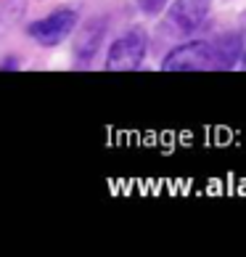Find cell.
Returning <instances> with one entry per match:
<instances>
[{"label": "cell", "instance_id": "1", "mask_svg": "<svg viewBox=\"0 0 246 257\" xmlns=\"http://www.w3.org/2000/svg\"><path fill=\"white\" fill-rule=\"evenodd\" d=\"M241 53V37L196 40L175 48L164 59L167 72H196V69H225Z\"/></svg>", "mask_w": 246, "mask_h": 257}, {"label": "cell", "instance_id": "2", "mask_svg": "<svg viewBox=\"0 0 246 257\" xmlns=\"http://www.w3.org/2000/svg\"><path fill=\"white\" fill-rule=\"evenodd\" d=\"M146 56V32L143 30H132L125 32L119 40L111 43L109 48V59H106V69L114 72H127L143 61Z\"/></svg>", "mask_w": 246, "mask_h": 257}, {"label": "cell", "instance_id": "3", "mask_svg": "<svg viewBox=\"0 0 246 257\" xmlns=\"http://www.w3.org/2000/svg\"><path fill=\"white\" fill-rule=\"evenodd\" d=\"M74 24H77V11L74 8H61V11H53L51 16L30 24V35L40 45H59L72 35Z\"/></svg>", "mask_w": 246, "mask_h": 257}, {"label": "cell", "instance_id": "4", "mask_svg": "<svg viewBox=\"0 0 246 257\" xmlns=\"http://www.w3.org/2000/svg\"><path fill=\"white\" fill-rule=\"evenodd\" d=\"M209 3L212 0H175L169 8V24L183 35L196 32V27H201L209 14Z\"/></svg>", "mask_w": 246, "mask_h": 257}, {"label": "cell", "instance_id": "5", "mask_svg": "<svg viewBox=\"0 0 246 257\" xmlns=\"http://www.w3.org/2000/svg\"><path fill=\"white\" fill-rule=\"evenodd\" d=\"M101 37H103V22H96V24L85 27L82 35H80V40H77V56H80V59H90V56L96 53Z\"/></svg>", "mask_w": 246, "mask_h": 257}, {"label": "cell", "instance_id": "6", "mask_svg": "<svg viewBox=\"0 0 246 257\" xmlns=\"http://www.w3.org/2000/svg\"><path fill=\"white\" fill-rule=\"evenodd\" d=\"M135 3L140 6V11H143V14H159L164 8L167 0H135Z\"/></svg>", "mask_w": 246, "mask_h": 257}, {"label": "cell", "instance_id": "7", "mask_svg": "<svg viewBox=\"0 0 246 257\" xmlns=\"http://www.w3.org/2000/svg\"><path fill=\"white\" fill-rule=\"evenodd\" d=\"M243 69H246V53H243Z\"/></svg>", "mask_w": 246, "mask_h": 257}]
</instances>
